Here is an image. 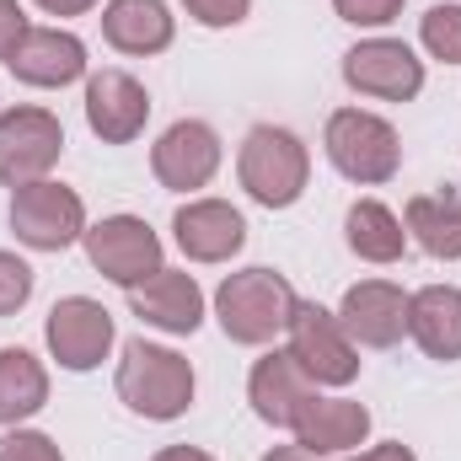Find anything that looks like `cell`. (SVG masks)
Masks as SVG:
<instances>
[{
	"mask_svg": "<svg viewBox=\"0 0 461 461\" xmlns=\"http://www.w3.org/2000/svg\"><path fill=\"white\" fill-rule=\"evenodd\" d=\"M150 461H215V456L199 451V446H167V451H156Z\"/></svg>",
	"mask_w": 461,
	"mask_h": 461,
	"instance_id": "obj_32",
	"label": "cell"
},
{
	"mask_svg": "<svg viewBox=\"0 0 461 461\" xmlns=\"http://www.w3.org/2000/svg\"><path fill=\"white\" fill-rule=\"evenodd\" d=\"M22 38H27V11L16 0H0V59H11Z\"/></svg>",
	"mask_w": 461,
	"mask_h": 461,
	"instance_id": "obj_29",
	"label": "cell"
},
{
	"mask_svg": "<svg viewBox=\"0 0 461 461\" xmlns=\"http://www.w3.org/2000/svg\"><path fill=\"white\" fill-rule=\"evenodd\" d=\"M150 118V92L129 70H97L86 76V129L103 145H134Z\"/></svg>",
	"mask_w": 461,
	"mask_h": 461,
	"instance_id": "obj_14",
	"label": "cell"
},
{
	"mask_svg": "<svg viewBox=\"0 0 461 461\" xmlns=\"http://www.w3.org/2000/svg\"><path fill=\"white\" fill-rule=\"evenodd\" d=\"M172 241L188 263H230L247 247V221L226 199H188L172 215Z\"/></svg>",
	"mask_w": 461,
	"mask_h": 461,
	"instance_id": "obj_17",
	"label": "cell"
},
{
	"mask_svg": "<svg viewBox=\"0 0 461 461\" xmlns=\"http://www.w3.org/2000/svg\"><path fill=\"white\" fill-rule=\"evenodd\" d=\"M32 285H38V274L27 268V258L0 247V317H16L32 301Z\"/></svg>",
	"mask_w": 461,
	"mask_h": 461,
	"instance_id": "obj_25",
	"label": "cell"
},
{
	"mask_svg": "<svg viewBox=\"0 0 461 461\" xmlns=\"http://www.w3.org/2000/svg\"><path fill=\"white\" fill-rule=\"evenodd\" d=\"M118 402L150 424H172L194 408V365L167 344L150 339H129L123 359H118Z\"/></svg>",
	"mask_w": 461,
	"mask_h": 461,
	"instance_id": "obj_1",
	"label": "cell"
},
{
	"mask_svg": "<svg viewBox=\"0 0 461 461\" xmlns=\"http://www.w3.org/2000/svg\"><path fill=\"white\" fill-rule=\"evenodd\" d=\"M322 150L339 167V177L359 183V188H381L402 172V140L381 113L365 108H339L322 129Z\"/></svg>",
	"mask_w": 461,
	"mask_h": 461,
	"instance_id": "obj_4",
	"label": "cell"
},
{
	"mask_svg": "<svg viewBox=\"0 0 461 461\" xmlns=\"http://www.w3.org/2000/svg\"><path fill=\"white\" fill-rule=\"evenodd\" d=\"M408 339L440 365L461 359V290L456 285H424L408 295Z\"/></svg>",
	"mask_w": 461,
	"mask_h": 461,
	"instance_id": "obj_18",
	"label": "cell"
},
{
	"mask_svg": "<svg viewBox=\"0 0 461 461\" xmlns=\"http://www.w3.org/2000/svg\"><path fill=\"white\" fill-rule=\"evenodd\" d=\"M5 70L22 86L59 92V86H76L86 76V43L76 32H65V27H27V38L16 43V54L5 59Z\"/></svg>",
	"mask_w": 461,
	"mask_h": 461,
	"instance_id": "obj_15",
	"label": "cell"
},
{
	"mask_svg": "<svg viewBox=\"0 0 461 461\" xmlns=\"http://www.w3.org/2000/svg\"><path fill=\"white\" fill-rule=\"evenodd\" d=\"M344 81L375 103H413L424 92V59L402 38H365L344 54Z\"/></svg>",
	"mask_w": 461,
	"mask_h": 461,
	"instance_id": "obj_10",
	"label": "cell"
},
{
	"mask_svg": "<svg viewBox=\"0 0 461 461\" xmlns=\"http://www.w3.org/2000/svg\"><path fill=\"white\" fill-rule=\"evenodd\" d=\"M344 241L359 263H397L408 252V226L381 199H354L344 215Z\"/></svg>",
	"mask_w": 461,
	"mask_h": 461,
	"instance_id": "obj_22",
	"label": "cell"
},
{
	"mask_svg": "<svg viewBox=\"0 0 461 461\" xmlns=\"http://www.w3.org/2000/svg\"><path fill=\"white\" fill-rule=\"evenodd\" d=\"M129 312H134L145 328H161V333H172V339H194V333L204 328V290H199L194 274L161 268V274H150L145 285L129 290Z\"/></svg>",
	"mask_w": 461,
	"mask_h": 461,
	"instance_id": "obj_16",
	"label": "cell"
},
{
	"mask_svg": "<svg viewBox=\"0 0 461 461\" xmlns=\"http://www.w3.org/2000/svg\"><path fill=\"white\" fill-rule=\"evenodd\" d=\"M402 226L408 241H419L429 258L440 263H456L461 258V188H435V194H413L408 210H402Z\"/></svg>",
	"mask_w": 461,
	"mask_h": 461,
	"instance_id": "obj_21",
	"label": "cell"
},
{
	"mask_svg": "<svg viewBox=\"0 0 461 461\" xmlns=\"http://www.w3.org/2000/svg\"><path fill=\"white\" fill-rule=\"evenodd\" d=\"M49 402V370L27 348H0V429L27 424Z\"/></svg>",
	"mask_w": 461,
	"mask_h": 461,
	"instance_id": "obj_23",
	"label": "cell"
},
{
	"mask_svg": "<svg viewBox=\"0 0 461 461\" xmlns=\"http://www.w3.org/2000/svg\"><path fill=\"white\" fill-rule=\"evenodd\" d=\"M226 150H221V134L204 123V118H177L156 145H150V172L161 188L172 194H199L215 183Z\"/></svg>",
	"mask_w": 461,
	"mask_h": 461,
	"instance_id": "obj_11",
	"label": "cell"
},
{
	"mask_svg": "<svg viewBox=\"0 0 461 461\" xmlns=\"http://www.w3.org/2000/svg\"><path fill=\"white\" fill-rule=\"evenodd\" d=\"M11 230L32 252H65L86 236V204L76 188H65L54 177L11 188Z\"/></svg>",
	"mask_w": 461,
	"mask_h": 461,
	"instance_id": "obj_5",
	"label": "cell"
},
{
	"mask_svg": "<svg viewBox=\"0 0 461 461\" xmlns=\"http://www.w3.org/2000/svg\"><path fill=\"white\" fill-rule=\"evenodd\" d=\"M113 312L103 306V301H92V295H65V301H54V312H49V322H43V344L49 354L59 359V370H76V375H86V370H97L108 354H113Z\"/></svg>",
	"mask_w": 461,
	"mask_h": 461,
	"instance_id": "obj_9",
	"label": "cell"
},
{
	"mask_svg": "<svg viewBox=\"0 0 461 461\" xmlns=\"http://www.w3.org/2000/svg\"><path fill=\"white\" fill-rule=\"evenodd\" d=\"M285 339H290L295 365L317 386H348L359 375V348H354V339L344 333L339 312H328L317 301H295V317H290Z\"/></svg>",
	"mask_w": 461,
	"mask_h": 461,
	"instance_id": "obj_6",
	"label": "cell"
},
{
	"mask_svg": "<svg viewBox=\"0 0 461 461\" xmlns=\"http://www.w3.org/2000/svg\"><path fill=\"white\" fill-rule=\"evenodd\" d=\"M0 461H65V451L43 435V429H5L0 435Z\"/></svg>",
	"mask_w": 461,
	"mask_h": 461,
	"instance_id": "obj_26",
	"label": "cell"
},
{
	"mask_svg": "<svg viewBox=\"0 0 461 461\" xmlns=\"http://www.w3.org/2000/svg\"><path fill=\"white\" fill-rule=\"evenodd\" d=\"M333 11L348 27H386L402 16V0H333Z\"/></svg>",
	"mask_w": 461,
	"mask_h": 461,
	"instance_id": "obj_27",
	"label": "cell"
},
{
	"mask_svg": "<svg viewBox=\"0 0 461 461\" xmlns=\"http://www.w3.org/2000/svg\"><path fill=\"white\" fill-rule=\"evenodd\" d=\"M263 461H322V456H312L306 446H274V451H263Z\"/></svg>",
	"mask_w": 461,
	"mask_h": 461,
	"instance_id": "obj_33",
	"label": "cell"
},
{
	"mask_svg": "<svg viewBox=\"0 0 461 461\" xmlns=\"http://www.w3.org/2000/svg\"><path fill=\"white\" fill-rule=\"evenodd\" d=\"M183 11L199 22V27H241L252 0H183Z\"/></svg>",
	"mask_w": 461,
	"mask_h": 461,
	"instance_id": "obj_28",
	"label": "cell"
},
{
	"mask_svg": "<svg viewBox=\"0 0 461 461\" xmlns=\"http://www.w3.org/2000/svg\"><path fill=\"white\" fill-rule=\"evenodd\" d=\"M295 301L301 295H295V285L285 274H274V268H236L215 290V317H221V333L230 344L258 348V344H274L290 328Z\"/></svg>",
	"mask_w": 461,
	"mask_h": 461,
	"instance_id": "obj_2",
	"label": "cell"
},
{
	"mask_svg": "<svg viewBox=\"0 0 461 461\" xmlns=\"http://www.w3.org/2000/svg\"><path fill=\"white\" fill-rule=\"evenodd\" d=\"M38 11H49V16H86V11H97L103 0H32Z\"/></svg>",
	"mask_w": 461,
	"mask_h": 461,
	"instance_id": "obj_31",
	"label": "cell"
},
{
	"mask_svg": "<svg viewBox=\"0 0 461 461\" xmlns=\"http://www.w3.org/2000/svg\"><path fill=\"white\" fill-rule=\"evenodd\" d=\"M247 402H252V413H258L263 424L295 429V424L306 419V408L317 402V381L295 365L290 348H268V354L252 365V375H247Z\"/></svg>",
	"mask_w": 461,
	"mask_h": 461,
	"instance_id": "obj_12",
	"label": "cell"
},
{
	"mask_svg": "<svg viewBox=\"0 0 461 461\" xmlns=\"http://www.w3.org/2000/svg\"><path fill=\"white\" fill-rule=\"evenodd\" d=\"M103 38L113 43L118 54L145 59V54L172 49L177 22H172L167 0H108V5H103Z\"/></svg>",
	"mask_w": 461,
	"mask_h": 461,
	"instance_id": "obj_19",
	"label": "cell"
},
{
	"mask_svg": "<svg viewBox=\"0 0 461 461\" xmlns=\"http://www.w3.org/2000/svg\"><path fill=\"white\" fill-rule=\"evenodd\" d=\"M348 461H419V456H413V446L386 440V446H370V451H359V456H348Z\"/></svg>",
	"mask_w": 461,
	"mask_h": 461,
	"instance_id": "obj_30",
	"label": "cell"
},
{
	"mask_svg": "<svg viewBox=\"0 0 461 461\" xmlns=\"http://www.w3.org/2000/svg\"><path fill=\"white\" fill-rule=\"evenodd\" d=\"M339 322L354 348H397L408 333V290L392 279H359L339 301Z\"/></svg>",
	"mask_w": 461,
	"mask_h": 461,
	"instance_id": "obj_13",
	"label": "cell"
},
{
	"mask_svg": "<svg viewBox=\"0 0 461 461\" xmlns=\"http://www.w3.org/2000/svg\"><path fill=\"white\" fill-rule=\"evenodd\" d=\"M419 43L440 59V65H461V5H429L419 22Z\"/></svg>",
	"mask_w": 461,
	"mask_h": 461,
	"instance_id": "obj_24",
	"label": "cell"
},
{
	"mask_svg": "<svg viewBox=\"0 0 461 461\" xmlns=\"http://www.w3.org/2000/svg\"><path fill=\"white\" fill-rule=\"evenodd\" d=\"M236 177L252 204L290 210V204H301V194L312 183V150L301 134H290L279 123H258V129H247V140L236 150Z\"/></svg>",
	"mask_w": 461,
	"mask_h": 461,
	"instance_id": "obj_3",
	"label": "cell"
},
{
	"mask_svg": "<svg viewBox=\"0 0 461 461\" xmlns=\"http://www.w3.org/2000/svg\"><path fill=\"white\" fill-rule=\"evenodd\" d=\"M81 247H86L92 268L103 279H113L118 290H134V285H145L150 274L167 268L161 263V236L145 226L140 215H108V221L86 226Z\"/></svg>",
	"mask_w": 461,
	"mask_h": 461,
	"instance_id": "obj_8",
	"label": "cell"
},
{
	"mask_svg": "<svg viewBox=\"0 0 461 461\" xmlns=\"http://www.w3.org/2000/svg\"><path fill=\"white\" fill-rule=\"evenodd\" d=\"M65 156V123L49 108H5L0 113V183L27 188L54 172Z\"/></svg>",
	"mask_w": 461,
	"mask_h": 461,
	"instance_id": "obj_7",
	"label": "cell"
},
{
	"mask_svg": "<svg viewBox=\"0 0 461 461\" xmlns=\"http://www.w3.org/2000/svg\"><path fill=\"white\" fill-rule=\"evenodd\" d=\"M365 435H370V408L354 397H317L295 424V446H306L312 456H344L365 446Z\"/></svg>",
	"mask_w": 461,
	"mask_h": 461,
	"instance_id": "obj_20",
	"label": "cell"
}]
</instances>
